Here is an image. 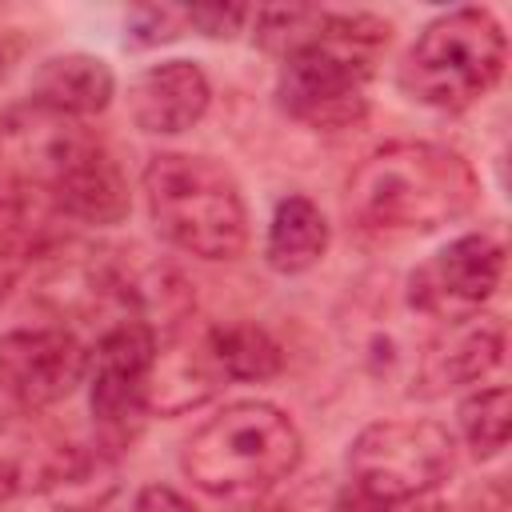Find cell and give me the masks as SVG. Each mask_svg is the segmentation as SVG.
<instances>
[{
	"label": "cell",
	"mask_w": 512,
	"mask_h": 512,
	"mask_svg": "<svg viewBox=\"0 0 512 512\" xmlns=\"http://www.w3.org/2000/svg\"><path fill=\"white\" fill-rule=\"evenodd\" d=\"M88 372V352L68 328H16L0 336V392L20 412L60 404Z\"/></svg>",
	"instance_id": "8"
},
{
	"label": "cell",
	"mask_w": 512,
	"mask_h": 512,
	"mask_svg": "<svg viewBox=\"0 0 512 512\" xmlns=\"http://www.w3.org/2000/svg\"><path fill=\"white\" fill-rule=\"evenodd\" d=\"M456 468V440L432 420H376L348 448V488L388 512L440 488Z\"/></svg>",
	"instance_id": "6"
},
{
	"label": "cell",
	"mask_w": 512,
	"mask_h": 512,
	"mask_svg": "<svg viewBox=\"0 0 512 512\" xmlns=\"http://www.w3.org/2000/svg\"><path fill=\"white\" fill-rule=\"evenodd\" d=\"M304 456L300 428L264 400H240L204 420L180 452L184 476L224 500L260 496L288 480Z\"/></svg>",
	"instance_id": "3"
},
{
	"label": "cell",
	"mask_w": 512,
	"mask_h": 512,
	"mask_svg": "<svg viewBox=\"0 0 512 512\" xmlns=\"http://www.w3.org/2000/svg\"><path fill=\"white\" fill-rule=\"evenodd\" d=\"M504 360V324L496 316L472 312L460 320H448L444 332L424 348L412 380V396L436 400L464 384L484 380Z\"/></svg>",
	"instance_id": "11"
},
{
	"label": "cell",
	"mask_w": 512,
	"mask_h": 512,
	"mask_svg": "<svg viewBox=\"0 0 512 512\" xmlns=\"http://www.w3.org/2000/svg\"><path fill=\"white\" fill-rule=\"evenodd\" d=\"M204 348L220 380H272L284 364L280 344L252 320L216 324L204 332Z\"/></svg>",
	"instance_id": "17"
},
{
	"label": "cell",
	"mask_w": 512,
	"mask_h": 512,
	"mask_svg": "<svg viewBox=\"0 0 512 512\" xmlns=\"http://www.w3.org/2000/svg\"><path fill=\"white\" fill-rule=\"evenodd\" d=\"M508 40L488 8H456L436 16L400 64V88L436 112H464L504 72Z\"/></svg>",
	"instance_id": "5"
},
{
	"label": "cell",
	"mask_w": 512,
	"mask_h": 512,
	"mask_svg": "<svg viewBox=\"0 0 512 512\" xmlns=\"http://www.w3.org/2000/svg\"><path fill=\"white\" fill-rule=\"evenodd\" d=\"M40 244V224L24 200H0V300L16 288Z\"/></svg>",
	"instance_id": "19"
},
{
	"label": "cell",
	"mask_w": 512,
	"mask_h": 512,
	"mask_svg": "<svg viewBox=\"0 0 512 512\" xmlns=\"http://www.w3.org/2000/svg\"><path fill=\"white\" fill-rule=\"evenodd\" d=\"M388 44V20L368 12H320L312 36L280 64L276 100L312 128H348L364 116L372 56Z\"/></svg>",
	"instance_id": "2"
},
{
	"label": "cell",
	"mask_w": 512,
	"mask_h": 512,
	"mask_svg": "<svg viewBox=\"0 0 512 512\" xmlns=\"http://www.w3.org/2000/svg\"><path fill=\"white\" fill-rule=\"evenodd\" d=\"M184 28H188V12L168 8V4H144V8H132V16H128V40L144 44V48L176 40Z\"/></svg>",
	"instance_id": "20"
},
{
	"label": "cell",
	"mask_w": 512,
	"mask_h": 512,
	"mask_svg": "<svg viewBox=\"0 0 512 512\" xmlns=\"http://www.w3.org/2000/svg\"><path fill=\"white\" fill-rule=\"evenodd\" d=\"M184 12H188V28L204 32L212 40H224V36L240 32V24L248 20V12L236 8V4H196V8H184Z\"/></svg>",
	"instance_id": "21"
},
{
	"label": "cell",
	"mask_w": 512,
	"mask_h": 512,
	"mask_svg": "<svg viewBox=\"0 0 512 512\" xmlns=\"http://www.w3.org/2000/svg\"><path fill=\"white\" fill-rule=\"evenodd\" d=\"M112 92H116L112 68L100 56H88V52L52 56L32 76V104L48 108L56 116H68V120L104 112Z\"/></svg>",
	"instance_id": "14"
},
{
	"label": "cell",
	"mask_w": 512,
	"mask_h": 512,
	"mask_svg": "<svg viewBox=\"0 0 512 512\" xmlns=\"http://www.w3.org/2000/svg\"><path fill=\"white\" fill-rule=\"evenodd\" d=\"M0 72H4V60H0Z\"/></svg>",
	"instance_id": "24"
},
{
	"label": "cell",
	"mask_w": 512,
	"mask_h": 512,
	"mask_svg": "<svg viewBox=\"0 0 512 512\" xmlns=\"http://www.w3.org/2000/svg\"><path fill=\"white\" fill-rule=\"evenodd\" d=\"M504 272V244L488 232H468L440 248L420 272H412V304L436 320H460L480 312Z\"/></svg>",
	"instance_id": "9"
},
{
	"label": "cell",
	"mask_w": 512,
	"mask_h": 512,
	"mask_svg": "<svg viewBox=\"0 0 512 512\" xmlns=\"http://www.w3.org/2000/svg\"><path fill=\"white\" fill-rule=\"evenodd\" d=\"M92 144L100 140L80 120L56 116L36 104L0 116V172L28 188H40L44 196Z\"/></svg>",
	"instance_id": "10"
},
{
	"label": "cell",
	"mask_w": 512,
	"mask_h": 512,
	"mask_svg": "<svg viewBox=\"0 0 512 512\" xmlns=\"http://www.w3.org/2000/svg\"><path fill=\"white\" fill-rule=\"evenodd\" d=\"M388 512H444V504H428V500L420 496V500H404V504H392Z\"/></svg>",
	"instance_id": "23"
},
{
	"label": "cell",
	"mask_w": 512,
	"mask_h": 512,
	"mask_svg": "<svg viewBox=\"0 0 512 512\" xmlns=\"http://www.w3.org/2000/svg\"><path fill=\"white\" fill-rule=\"evenodd\" d=\"M48 196L64 216L84 224H116L128 216V180L104 144H92Z\"/></svg>",
	"instance_id": "15"
},
{
	"label": "cell",
	"mask_w": 512,
	"mask_h": 512,
	"mask_svg": "<svg viewBox=\"0 0 512 512\" xmlns=\"http://www.w3.org/2000/svg\"><path fill=\"white\" fill-rule=\"evenodd\" d=\"M324 252H328L324 212L308 196L280 200L272 212V224H268V244H264L268 264L284 276H296V272H308L312 264H320Z\"/></svg>",
	"instance_id": "16"
},
{
	"label": "cell",
	"mask_w": 512,
	"mask_h": 512,
	"mask_svg": "<svg viewBox=\"0 0 512 512\" xmlns=\"http://www.w3.org/2000/svg\"><path fill=\"white\" fill-rule=\"evenodd\" d=\"M156 332L140 320H116L100 332L88 356V404L100 432V448L116 452L136 440L148 412V384L156 364Z\"/></svg>",
	"instance_id": "7"
},
{
	"label": "cell",
	"mask_w": 512,
	"mask_h": 512,
	"mask_svg": "<svg viewBox=\"0 0 512 512\" xmlns=\"http://www.w3.org/2000/svg\"><path fill=\"white\" fill-rule=\"evenodd\" d=\"M132 512H200V508L188 496H180L176 488H168V484H148V488L136 492Z\"/></svg>",
	"instance_id": "22"
},
{
	"label": "cell",
	"mask_w": 512,
	"mask_h": 512,
	"mask_svg": "<svg viewBox=\"0 0 512 512\" xmlns=\"http://www.w3.org/2000/svg\"><path fill=\"white\" fill-rule=\"evenodd\" d=\"M144 204L156 232L188 256L236 260L248 244L240 184L212 156L156 152L144 164Z\"/></svg>",
	"instance_id": "4"
},
{
	"label": "cell",
	"mask_w": 512,
	"mask_h": 512,
	"mask_svg": "<svg viewBox=\"0 0 512 512\" xmlns=\"http://www.w3.org/2000/svg\"><path fill=\"white\" fill-rule=\"evenodd\" d=\"M64 440H52L32 412L24 416H0V504L28 496V492H48L68 460Z\"/></svg>",
	"instance_id": "13"
},
{
	"label": "cell",
	"mask_w": 512,
	"mask_h": 512,
	"mask_svg": "<svg viewBox=\"0 0 512 512\" xmlns=\"http://www.w3.org/2000/svg\"><path fill=\"white\" fill-rule=\"evenodd\" d=\"M476 192V172L460 152L428 140H396L368 152L352 168L344 208L364 228L436 232L468 216Z\"/></svg>",
	"instance_id": "1"
},
{
	"label": "cell",
	"mask_w": 512,
	"mask_h": 512,
	"mask_svg": "<svg viewBox=\"0 0 512 512\" xmlns=\"http://www.w3.org/2000/svg\"><path fill=\"white\" fill-rule=\"evenodd\" d=\"M508 428H512V396L504 384L476 388L460 404V432H464V444L472 448L476 460L500 456L508 444Z\"/></svg>",
	"instance_id": "18"
},
{
	"label": "cell",
	"mask_w": 512,
	"mask_h": 512,
	"mask_svg": "<svg viewBox=\"0 0 512 512\" xmlns=\"http://www.w3.org/2000/svg\"><path fill=\"white\" fill-rule=\"evenodd\" d=\"M208 100H212L208 76L192 60L152 64L128 84V116L148 136L188 132L208 112Z\"/></svg>",
	"instance_id": "12"
}]
</instances>
